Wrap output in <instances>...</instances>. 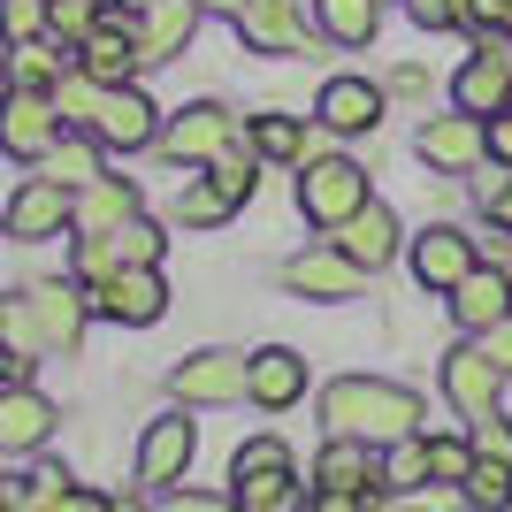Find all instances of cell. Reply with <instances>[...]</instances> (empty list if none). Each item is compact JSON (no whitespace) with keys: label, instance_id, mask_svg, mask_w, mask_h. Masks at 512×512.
Wrapping results in <instances>:
<instances>
[{"label":"cell","instance_id":"43","mask_svg":"<svg viewBox=\"0 0 512 512\" xmlns=\"http://www.w3.org/2000/svg\"><path fill=\"white\" fill-rule=\"evenodd\" d=\"M306 512H375V505H367V490H314Z\"/></svg>","mask_w":512,"mask_h":512},{"label":"cell","instance_id":"31","mask_svg":"<svg viewBox=\"0 0 512 512\" xmlns=\"http://www.w3.org/2000/svg\"><path fill=\"white\" fill-rule=\"evenodd\" d=\"M46 176H54V184H69V192H85V184H100V138H85V130H77V138H69L62 130V146L46 153Z\"/></svg>","mask_w":512,"mask_h":512},{"label":"cell","instance_id":"20","mask_svg":"<svg viewBox=\"0 0 512 512\" xmlns=\"http://www.w3.org/2000/svg\"><path fill=\"white\" fill-rule=\"evenodd\" d=\"M505 314H512V276H505V260H482V268L451 291V321H459L467 337H482V329H497Z\"/></svg>","mask_w":512,"mask_h":512},{"label":"cell","instance_id":"22","mask_svg":"<svg viewBox=\"0 0 512 512\" xmlns=\"http://www.w3.org/2000/svg\"><path fill=\"white\" fill-rule=\"evenodd\" d=\"M46 436H54V406H46L31 383H8L0 390V451L23 459V451H39Z\"/></svg>","mask_w":512,"mask_h":512},{"label":"cell","instance_id":"9","mask_svg":"<svg viewBox=\"0 0 512 512\" xmlns=\"http://www.w3.org/2000/svg\"><path fill=\"white\" fill-rule=\"evenodd\" d=\"M176 406H237L245 390H253V352H192V360L169 375Z\"/></svg>","mask_w":512,"mask_h":512},{"label":"cell","instance_id":"48","mask_svg":"<svg viewBox=\"0 0 512 512\" xmlns=\"http://www.w3.org/2000/svg\"><path fill=\"white\" fill-rule=\"evenodd\" d=\"M54 512H115V497H100V490H69Z\"/></svg>","mask_w":512,"mask_h":512},{"label":"cell","instance_id":"3","mask_svg":"<svg viewBox=\"0 0 512 512\" xmlns=\"http://www.w3.org/2000/svg\"><path fill=\"white\" fill-rule=\"evenodd\" d=\"M367 199L375 192H367V169L352 161V153H314V161L299 169V214L314 222V230H344Z\"/></svg>","mask_w":512,"mask_h":512},{"label":"cell","instance_id":"12","mask_svg":"<svg viewBox=\"0 0 512 512\" xmlns=\"http://www.w3.org/2000/svg\"><path fill=\"white\" fill-rule=\"evenodd\" d=\"M192 451H199L192 413H161V421H146V436H138V482H146V490H176V482L192 474Z\"/></svg>","mask_w":512,"mask_h":512},{"label":"cell","instance_id":"5","mask_svg":"<svg viewBox=\"0 0 512 512\" xmlns=\"http://www.w3.org/2000/svg\"><path fill=\"white\" fill-rule=\"evenodd\" d=\"M0 230L16 237V245H46V237L77 230V192L54 184V176H23L16 192H8V207H0Z\"/></svg>","mask_w":512,"mask_h":512},{"label":"cell","instance_id":"51","mask_svg":"<svg viewBox=\"0 0 512 512\" xmlns=\"http://www.w3.org/2000/svg\"><path fill=\"white\" fill-rule=\"evenodd\" d=\"M92 8H100V16H115V8H130V0H92Z\"/></svg>","mask_w":512,"mask_h":512},{"label":"cell","instance_id":"11","mask_svg":"<svg viewBox=\"0 0 512 512\" xmlns=\"http://www.w3.org/2000/svg\"><path fill=\"white\" fill-rule=\"evenodd\" d=\"M413 146H421L428 169H444V176H474L482 161H490V130H482V115L451 107V115H428Z\"/></svg>","mask_w":512,"mask_h":512},{"label":"cell","instance_id":"49","mask_svg":"<svg viewBox=\"0 0 512 512\" xmlns=\"http://www.w3.org/2000/svg\"><path fill=\"white\" fill-rule=\"evenodd\" d=\"M490 222H497V230H505V237H512V169H505V192H497V199H490Z\"/></svg>","mask_w":512,"mask_h":512},{"label":"cell","instance_id":"42","mask_svg":"<svg viewBox=\"0 0 512 512\" xmlns=\"http://www.w3.org/2000/svg\"><path fill=\"white\" fill-rule=\"evenodd\" d=\"M153 512H230L222 505V497H207V490H184V482H176V490H161V505Z\"/></svg>","mask_w":512,"mask_h":512},{"label":"cell","instance_id":"46","mask_svg":"<svg viewBox=\"0 0 512 512\" xmlns=\"http://www.w3.org/2000/svg\"><path fill=\"white\" fill-rule=\"evenodd\" d=\"M482 130H490V161H497V169H512V107H505V115H490Z\"/></svg>","mask_w":512,"mask_h":512},{"label":"cell","instance_id":"38","mask_svg":"<svg viewBox=\"0 0 512 512\" xmlns=\"http://www.w3.org/2000/svg\"><path fill=\"white\" fill-rule=\"evenodd\" d=\"M46 23H54V0H0V39L8 46L46 39Z\"/></svg>","mask_w":512,"mask_h":512},{"label":"cell","instance_id":"35","mask_svg":"<svg viewBox=\"0 0 512 512\" xmlns=\"http://www.w3.org/2000/svg\"><path fill=\"white\" fill-rule=\"evenodd\" d=\"M237 512H306V490L291 474H260V482H237Z\"/></svg>","mask_w":512,"mask_h":512},{"label":"cell","instance_id":"8","mask_svg":"<svg viewBox=\"0 0 512 512\" xmlns=\"http://www.w3.org/2000/svg\"><path fill=\"white\" fill-rule=\"evenodd\" d=\"M360 283H367V268L344 253L337 237H321V245H306V253L283 260V291H291V299L337 306V299H360Z\"/></svg>","mask_w":512,"mask_h":512},{"label":"cell","instance_id":"34","mask_svg":"<svg viewBox=\"0 0 512 512\" xmlns=\"http://www.w3.org/2000/svg\"><path fill=\"white\" fill-rule=\"evenodd\" d=\"M69 490H77V482H69L62 467H31L23 482H8V505H16V512H54Z\"/></svg>","mask_w":512,"mask_h":512},{"label":"cell","instance_id":"44","mask_svg":"<svg viewBox=\"0 0 512 512\" xmlns=\"http://www.w3.org/2000/svg\"><path fill=\"white\" fill-rule=\"evenodd\" d=\"M383 92H390V100H428V69H390Z\"/></svg>","mask_w":512,"mask_h":512},{"label":"cell","instance_id":"41","mask_svg":"<svg viewBox=\"0 0 512 512\" xmlns=\"http://www.w3.org/2000/svg\"><path fill=\"white\" fill-rule=\"evenodd\" d=\"M474 459L512 467V421H505V413H482V421H474Z\"/></svg>","mask_w":512,"mask_h":512},{"label":"cell","instance_id":"37","mask_svg":"<svg viewBox=\"0 0 512 512\" xmlns=\"http://www.w3.org/2000/svg\"><path fill=\"white\" fill-rule=\"evenodd\" d=\"M459 497H467L474 512H505V505H512V467H497V459H474V474L459 482Z\"/></svg>","mask_w":512,"mask_h":512},{"label":"cell","instance_id":"55","mask_svg":"<svg viewBox=\"0 0 512 512\" xmlns=\"http://www.w3.org/2000/svg\"><path fill=\"white\" fill-rule=\"evenodd\" d=\"M230 512H237V505H230Z\"/></svg>","mask_w":512,"mask_h":512},{"label":"cell","instance_id":"25","mask_svg":"<svg viewBox=\"0 0 512 512\" xmlns=\"http://www.w3.org/2000/svg\"><path fill=\"white\" fill-rule=\"evenodd\" d=\"M130 214H146V207H138V184H130V176H100V184H85V192H77V237L123 230Z\"/></svg>","mask_w":512,"mask_h":512},{"label":"cell","instance_id":"19","mask_svg":"<svg viewBox=\"0 0 512 512\" xmlns=\"http://www.w3.org/2000/svg\"><path fill=\"white\" fill-rule=\"evenodd\" d=\"M130 16H138V62L153 69V62H176V54L192 46L207 8H199V0H153V8H130Z\"/></svg>","mask_w":512,"mask_h":512},{"label":"cell","instance_id":"4","mask_svg":"<svg viewBox=\"0 0 512 512\" xmlns=\"http://www.w3.org/2000/svg\"><path fill=\"white\" fill-rule=\"evenodd\" d=\"M406 260H413V283H421V291H444L451 299V291L482 268V245H474L467 222H444V214H436V222L406 245Z\"/></svg>","mask_w":512,"mask_h":512},{"label":"cell","instance_id":"7","mask_svg":"<svg viewBox=\"0 0 512 512\" xmlns=\"http://www.w3.org/2000/svg\"><path fill=\"white\" fill-rule=\"evenodd\" d=\"M153 146L169 153L176 169H207L222 146H237V115L222 100H192V107H176L169 123H161V138Z\"/></svg>","mask_w":512,"mask_h":512},{"label":"cell","instance_id":"13","mask_svg":"<svg viewBox=\"0 0 512 512\" xmlns=\"http://www.w3.org/2000/svg\"><path fill=\"white\" fill-rule=\"evenodd\" d=\"M23 306H31V329H39L46 352H77L85 314H92V291H85L77 276H69V283H31V291H23Z\"/></svg>","mask_w":512,"mask_h":512},{"label":"cell","instance_id":"30","mask_svg":"<svg viewBox=\"0 0 512 512\" xmlns=\"http://www.w3.org/2000/svg\"><path fill=\"white\" fill-rule=\"evenodd\" d=\"M428 482V436H398V444H383V459H375V490H421Z\"/></svg>","mask_w":512,"mask_h":512},{"label":"cell","instance_id":"36","mask_svg":"<svg viewBox=\"0 0 512 512\" xmlns=\"http://www.w3.org/2000/svg\"><path fill=\"white\" fill-rule=\"evenodd\" d=\"M230 199L214 192V176H199V184H184V192H176V222H184V230H214V222H230Z\"/></svg>","mask_w":512,"mask_h":512},{"label":"cell","instance_id":"45","mask_svg":"<svg viewBox=\"0 0 512 512\" xmlns=\"http://www.w3.org/2000/svg\"><path fill=\"white\" fill-rule=\"evenodd\" d=\"M474 344H482V352H490V360H497V367H505V375H512V314L497 321V329H482V337H474Z\"/></svg>","mask_w":512,"mask_h":512},{"label":"cell","instance_id":"27","mask_svg":"<svg viewBox=\"0 0 512 512\" xmlns=\"http://www.w3.org/2000/svg\"><path fill=\"white\" fill-rule=\"evenodd\" d=\"M314 31L329 46H375V31H383V0H314Z\"/></svg>","mask_w":512,"mask_h":512},{"label":"cell","instance_id":"32","mask_svg":"<svg viewBox=\"0 0 512 512\" xmlns=\"http://www.w3.org/2000/svg\"><path fill=\"white\" fill-rule=\"evenodd\" d=\"M207 176H214V192L230 199V207H245V199H253V184H260V153L237 138V146H222V153L207 161Z\"/></svg>","mask_w":512,"mask_h":512},{"label":"cell","instance_id":"23","mask_svg":"<svg viewBox=\"0 0 512 512\" xmlns=\"http://www.w3.org/2000/svg\"><path fill=\"white\" fill-rule=\"evenodd\" d=\"M260 413H291L306 398V360L291 352V344H268V352H253V390H245Z\"/></svg>","mask_w":512,"mask_h":512},{"label":"cell","instance_id":"6","mask_svg":"<svg viewBox=\"0 0 512 512\" xmlns=\"http://www.w3.org/2000/svg\"><path fill=\"white\" fill-rule=\"evenodd\" d=\"M62 107H54V92H23L8 85L0 92V153L8 161H46V153L62 146Z\"/></svg>","mask_w":512,"mask_h":512},{"label":"cell","instance_id":"14","mask_svg":"<svg viewBox=\"0 0 512 512\" xmlns=\"http://www.w3.org/2000/svg\"><path fill=\"white\" fill-rule=\"evenodd\" d=\"M92 314L123 321V329H146V321L169 314V283H161V268H115L107 283H92Z\"/></svg>","mask_w":512,"mask_h":512},{"label":"cell","instance_id":"1","mask_svg":"<svg viewBox=\"0 0 512 512\" xmlns=\"http://www.w3.org/2000/svg\"><path fill=\"white\" fill-rule=\"evenodd\" d=\"M421 390L383 383V375H337L321 383V436H360V444H398V436H421Z\"/></svg>","mask_w":512,"mask_h":512},{"label":"cell","instance_id":"17","mask_svg":"<svg viewBox=\"0 0 512 512\" xmlns=\"http://www.w3.org/2000/svg\"><path fill=\"white\" fill-rule=\"evenodd\" d=\"M230 23L253 54H306L314 46V23L299 16V0H245Z\"/></svg>","mask_w":512,"mask_h":512},{"label":"cell","instance_id":"39","mask_svg":"<svg viewBox=\"0 0 512 512\" xmlns=\"http://www.w3.org/2000/svg\"><path fill=\"white\" fill-rule=\"evenodd\" d=\"M474 474V436H428V482H467Z\"/></svg>","mask_w":512,"mask_h":512},{"label":"cell","instance_id":"50","mask_svg":"<svg viewBox=\"0 0 512 512\" xmlns=\"http://www.w3.org/2000/svg\"><path fill=\"white\" fill-rule=\"evenodd\" d=\"M199 8H222V16H237V8H245V0H199Z\"/></svg>","mask_w":512,"mask_h":512},{"label":"cell","instance_id":"53","mask_svg":"<svg viewBox=\"0 0 512 512\" xmlns=\"http://www.w3.org/2000/svg\"><path fill=\"white\" fill-rule=\"evenodd\" d=\"M115 512H146V505H130V497H115Z\"/></svg>","mask_w":512,"mask_h":512},{"label":"cell","instance_id":"24","mask_svg":"<svg viewBox=\"0 0 512 512\" xmlns=\"http://www.w3.org/2000/svg\"><path fill=\"white\" fill-rule=\"evenodd\" d=\"M375 459H383V451L360 444V436H321L314 490H375Z\"/></svg>","mask_w":512,"mask_h":512},{"label":"cell","instance_id":"16","mask_svg":"<svg viewBox=\"0 0 512 512\" xmlns=\"http://www.w3.org/2000/svg\"><path fill=\"white\" fill-rule=\"evenodd\" d=\"M314 115H321V130H337V138H367V130L390 115V92L375 85V77H329Z\"/></svg>","mask_w":512,"mask_h":512},{"label":"cell","instance_id":"40","mask_svg":"<svg viewBox=\"0 0 512 512\" xmlns=\"http://www.w3.org/2000/svg\"><path fill=\"white\" fill-rule=\"evenodd\" d=\"M92 31H100V8H92V0H54V23H46V39L85 46Z\"/></svg>","mask_w":512,"mask_h":512},{"label":"cell","instance_id":"47","mask_svg":"<svg viewBox=\"0 0 512 512\" xmlns=\"http://www.w3.org/2000/svg\"><path fill=\"white\" fill-rule=\"evenodd\" d=\"M406 16L421 31H451V0H406Z\"/></svg>","mask_w":512,"mask_h":512},{"label":"cell","instance_id":"26","mask_svg":"<svg viewBox=\"0 0 512 512\" xmlns=\"http://www.w3.org/2000/svg\"><path fill=\"white\" fill-rule=\"evenodd\" d=\"M245 146H253L260 161L306 169V161H314V123H306V115H253V123H245Z\"/></svg>","mask_w":512,"mask_h":512},{"label":"cell","instance_id":"52","mask_svg":"<svg viewBox=\"0 0 512 512\" xmlns=\"http://www.w3.org/2000/svg\"><path fill=\"white\" fill-rule=\"evenodd\" d=\"M490 46H497V54H505V69H512V39H490Z\"/></svg>","mask_w":512,"mask_h":512},{"label":"cell","instance_id":"29","mask_svg":"<svg viewBox=\"0 0 512 512\" xmlns=\"http://www.w3.org/2000/svg\"><path fill=\"white\" fill-rule=\"evenodd\" d=\"M69 69H77V62H62V54H54V39L8 46V85H23V92H54Z\"/></svg>","mask_w":512,"mask_h":512},{"label":"cell","instance_id":"18","mask_svg":"<svg viewBox=\"0 0 512 512\" xmlns=\"http://www.w3.org/2000/svg\"><path fill=\"white\" fill-rule=\"evenodd\" d=\"M451 107H467V115H482V123L512 107V69H505V54H497L490 39L451 69Z\"/></svg>","mask_w":512,"mask_h":512},{"label":"cell","instance_id":"2","mask_svg":"<svg viewBox=\"0 0 512 512\" xmlns=\"http://www.w3.org/2000/svg\"><path fill=\"white\" fill-rule=\"evenodd\" d=\"M54 107H62V123H77L85 138H100L107 153H138L161 138V107L146 100L138 85H100L85 69H69L62 85H54Z\"/></svg>","mask_w":512,"mask_h":512},{"label":"cell","instance_id":"21","mask_svg":"<svg viewBox=\"0 0 512 512\" xmlns=\"http://www.w3.org/2000/svg\"><path fill=\"white\" fill-rule=\"evenodd\" d=\"M329 237H337V245L360 260V268H390V260H398V245H406V230H398L390 199H367V207L352 214L344 230H329Z\"/></svg>","mask_w":512,"mask_h":512},{"label":"cell","instance_id":"15","mask_svg":"<svg viewBox=\"0 0 512 512\" xmlns=\"http://www.w3.org/2000/svg\"><path fill=\"white\" fill-rule=\"evenodd\" d=\"M69 62L85 69V77H100V85H130L138 77V16L130 8H115V16H100V31H92L85 46H69Z\"/></svg>","mask_w":512,"mask_h":512},{"label":"cell","instance_id":"54","mask_svg":"<svg viewBox=\"0 0 512 512\" xmlns=\"http://www.w3.org/2000/svg\"><path fill=\"white\" fill-rule=\"evenodd\" d=\"M0 512H16V505H8V490H0Z\"/></svg>","mask_w":512,"mask_h":512},{"label":"cell","instance_id":"10","mask_svg":"<svg viewBox=\"0 0 512 512\" xmlns=\"http://www.w3.org/2000/svg\"><path fill=\"white\" fill-rule=\"evenodd\" d=\"M436 375H444V398L459 413H467V421H482V413H497L505 406V367L490 360V352H482V344H444V360H436Z\"/></svg>","mask_w":512,"mask_h":512},{"label":"cell","instance_id":"33","mask_svg":"<svg viewBox=\"0 0 512 512\" xmlns=\"http://www.w3.org/2000/svg\"><path fill=\"white\" fill-rule=\"evenodd\" d=\"M260 474H291V444L283 436H245L230 459V482H260Z\"/></svg>","mask_w":512,"mask_h":512},{"label":"cell","instance_id":"28","mask_svg":"<svg viewBox=\"0 0 512 512\" xmlns=\"http://www.w3.org/2000/svg\"><path fill=\"white\" fill-rule=\"evenodd\" d=\"M161 245H169V237L153 230L146 214H130L123 230H100V253H107V268H161Z\"/></svg>","mask_w":512,"mask_h":512}]
</instances>
